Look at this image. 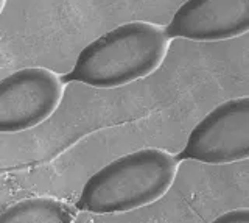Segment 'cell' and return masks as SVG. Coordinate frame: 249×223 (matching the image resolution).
<instances>
[{
  "label": "cell",
  "mask_w": 249,
  "mask_h": 223,
  "mask_svg": "<svg viewBox=\"0 0 249 223\" xmlns=\"http://www.w3.org/2000/svg\"><path fill=\"white\" fill-rule=\"evenodd\" d=\"M168 39L165 30L150 22H126L86 45L67 78L98 89L126 86L158 71Z\"/></svg>",
  "instance_id": "obj_1"
},
{
  "label": "cell",
  "mask_w": 249,
  "mask_h": 223,
  "mask_svg": "<svg viewBox=\"0 0 249 223\" xmlns=\"http://www.w3.org/2000/svg\"><path fill=\"white\" fill-rule=\"evenodd\" d=\"M64 95L59 76L45 67H25L0 80V133L27 131L45 122Z\"/></svg>",
  "instance_id": "obj_4"
},
{
  "label": "cell",
  "mask_w": 249,
  "mask_h": 223,
  "mask_svg": "<svg viewBox=\"0 0 249 223\" xmlns=\"http://www.w3.org/2000/svg\"><path fill=\"white\" fill-rule=\"evenodd\" d=\"M182 159L223 166L249 159V95L226 100L190 131Z\"/></svg>",
  "instance_id": "obj_3"
},
{
  "label": "cell",
  "mask_w": 249,
  "mask_h": 223,
  "mask_svg": "<svg viewBox=\"0 0 249 223\" xmlns=\"http://www.w3.org/2000/svg\"><path fill=\"white\" fill-rule=\"evenodd\" d=\"M75 219L73 206L52 197L20 200L0 212V223H70Z\"/></svg>",
  "instance_id": "obj_6"
},
{
  "label": "cell",
  "mask_w": 249,
  "mask_h": 223,
  "mask_svg": "<svg viewBox=\"0 0 249 223\" xmlns=\"http://www.w3.org/2000/svg\"><path fill=\"white\" fill-rule=\"evenodd\" d=\"M3 6H5V0H0V13L3 11Z\"/></svg>",
  "instance_id": "obj_8"
},
{
  "label": "cell",
  "mask_w": 249,
  "mask_h": 223,
  "mask_svg": "<svg viewBox=\"0 0 249 223\" xmlns=\"http://www.w3.org/2000/svg\"><path fill=\"white\" fill-rule=\"evenodd\" d=\"M178 159L160 149H140L111 161L86 181L78 207L122 214L156 203L173 186Z\"/></svg>",
  "instance_id": "obj_2"
},
{
  "label": "cell",
  "mask_w": 249,
  "mask_h": 223,
  "mask_svg": "<svg viewBox=\"0 0 249 223\" xmlns=\"http://www.w3.org/2000/svg\"><path fill=\"white\" fill-rule=\"evenodd\" d=\"M168 37L228 41L249 33V0H187L165 28Z\"/></svg>",
  "instance_id": "obj_5"
},
{
  "label": "cell",
  "mask_w": 249,
  "mask_h": 223,
  "mask_svg": "<svg viewBox=\"0 0 249 223\" xmlns=\"http://www.w3.org/2000/svg\"><path fill=\"white\" fill-rule=\"evenodd\" d=\"M216 223H249V207H240L221 214L215 219Z\"/></svg>",
  "instance_id": "obj_7"
}]
</instances>
